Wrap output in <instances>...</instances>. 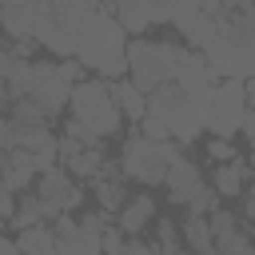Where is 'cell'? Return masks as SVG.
<instances>
[{"label":"cell","mask_w":255,"mask_h":255,"mask_svg":"<svg viewBox=\"0 0 255 255\" xmlns=\"http://www.w3.org/2000/svg\"><path fill=\"white\" fill-rule=\"evenodd\" d=\"M68 108H72V120H68L64 135L80 139L84 147H92V143H100V139H108V135L120 131L124 112H120V104H116V96H112V84L100 80V76H96V80H80V84L72 88Z\"/></svg>","instance_id":"cell-1"},{"label":"cell","mask_w":255,"mask_h":255,"mask_svg":"<svg viewBox=\"0 0 255 255\" xmlns=\"http://www.w3.org/2000/svg\"><path fill=\"white\" fill-rule=\"evenodd\" d=\"M76 60H80V68H92L108 84H116V80L128 76V32L120 28V20L108 8H100L88 20V28L80 32Z\"/></svg>","instance_id":"cell-2"},{"label":"cell","mask_w":255,"mask_h":255,"mask_svg":"<svg viewBox=\"0 0 255 255\" xmlns=\"http://www.w3.org/2000/svg\"><path fill=\"white\" fill-rule=\"evenodd\" d=\"M100 12V0H40L32 16V40L56 56H76L80 32Z\"/></svg>","instance_id":"cell-3"},{"label":"cell","mask_w":255,"mask_h":255,"mask_svg":"<svg viewBox=\"0 0 255 255\" xmlns=\"http://www.w3.org/2000/svg\"><path fill=\"white\" fill-rule=\"evenodd\" d=\"M183 155L175 139H147L143 131H131L120 147V171L124 179H135L143 187H159L167 179V167Z\"/></svg>","instance_id":"cell-4"},{"label":"cell","mask_w":255,"mask_h":255,"mask_svg":"<svg viewBox=\"0 0 255 255\" xmlns=\"http://www.w3.org/2000/svg\"><path fill=\"white\" fill-rule=\"evenodd\" d=\"M183 52L179 44H167V40H143L135 36L128 44V80L139 88V92H155L159 84H171L179 64H183Z\"/></svg>","instance_id":"cell-5"},{"label":"cell","mask_w":255,"mask_h":255,"mask_svg":"<svg viewBox=\"0 0 255 255\" xmlns=\"http://www.w3.org/2000/svg\"><path fill=\"white\" fill-rule=\"evenodd\" d=\"M147 120L163 124L167 135H171L179 147H191V143L203 135V120H199L191 96H187L179 84H159L155 92H147Z\"/></svg>","instance_id":"cell-6"},{"label":"cell","mask_w":255,"mask_h":255,"mask_svg":"<svg viewBox=\"0 0 255 255\" xmlns=\"http://www.w3.org/2000/svg\"><path fill=\"white\" fill-rule=\"evenodd\" d=\"M80 60H64V64H28V76H24V88L20 96L32 100L44 116H56L64 112V104L72 100V88L80 84Z\"/></svg>","instance_id":"cell-7"},{"label":"cell","mask_w":255,"mask_h":255,"mask_svg":"<svg viewBox=\"0 0 255 255\" xmlns=\"http://www.w3.org/2000/svg\"><path fill=\"white\" fill-rule=\"evenodd\" d=\"M247 120V80H219L211 92V108L203 120V131L215 139H235Z\"/></svg>","instance_id":"cell-8"},{"label":"cell","mask_w":255,"mask_h":255,"mask_svg":"<svg viewBox=\"0 0 255 255\" xmlns=\"http://www.w3.org/2000/svg\"><path fill=\"white\" fill-rule=\"evenodd\" d=\"M112 223L108 211L100 215H60L52 219V231H56V247L60 255H104V227Z\"/></svg>","instance_id":"cell-9"},{"label":"cell","mask_w":255,"mask_h":255,"mask_svg":"<svg viewBox=\"0 0 255 255\" xmlns=\"http://www.w3.org/2000/svg\"><path fill=\"white\" fill-rule=\"evenodd\" d=\"M32 195H36L44 219H60V215H68V211H76V207L84 203V187L72 183L68 167H60V163L36 175V191H32Z\"/></svg>","instance_id":"cell-10"},{"label":"cell","mask_w":255,"mask_h":255,"mask_svg":"<svg viewBox=\"0 0 255 255\" xmlns=\"http://www.w3.org/2000/svg\"><path fill=\"white\" fill-rule=\"evenodd\" d=\"M211 239H215V255H255V231L243 227L239 215L231 211H211Z\"/></svg>","instance_id":"cell-11"},{"label":"cell","mask_w":255,"mask_h":255,"mask_svg":"<svg viewBox=\"0 0 255 255\" xmlns=\"http://www.w3.org/2000/svg\"><path fill=\"white\" fill-rule=\"evenodd\" d=\"M96 203H100V211H108V215H120L124 211V203H128V183H124V171H120V163L116 167H100V175H96Z\"/></svg>","instance_id":"cell-12"},{"label":"cell","mask_w":255,"mask_h":255,"mask_svg":"<svg viewBox=\"0 0 255 255\" xmlns=\"http://www.w3.org/2000/svg\"><path fill=\"white\" fill-rule=\"evenodd\" d=\"M104 8H108V12L120 20V28H124V32H131V36H139V32H147V28L155 24L151 0H108Z\"/></svg>","instance_id":"cell-13"},{"label":"cell","mask_w":255,"mask_h":255,"mask_svg":"<svg viewBox=\"0 0 255 255\" xmlns=\"http://www.w3.org/2000/svg\"><path fill=\"white\" fill-rule=\"evenodd\" d=\"M203 183V175H199V167L187 159V155H179L171 167H167V179H163V187H167V199L171 203H187L191 199V191Z\"/></svg>","instance_id":"cell-14"},{"label":"cell","mask_w":255,"mask_h":255,"mask_svg":"<svg viewBox=\"0 0 255 255\" xmlns=\"http://www.w3.org/2000/svg\"><path fill=\"white\" fill-rule=\"evenodd\" d=\"M32 175H40V167H36L32 151H24V147L4 151V159H0V179H4V187L24 191V187H32Z\"/></svg>","instance_id":"cell-15"},{"label":"cell","mask_w":255,"mask_h":255,"mask_svg":"<svg viewBox=\"0 0 255 255\" xmlns=\"http://www.w3.org/2000/svg\"><path fill=\"white\" fill-rule=\"evenodd\" d=\"M151 219H155V199H151V195H131V199L124 203V211L116 215V227H120L124 235H139Z\"/></svg>","instance_id":"cell-16"},{"label":"cell","mask_w":255,"mask_h":255,"mask_svg":"<svg viewBox=\"0 0 255 255\" xmlns=\"http://www.w3.org/2000/svg\"><path fill=\"white\" fill-rule=\"evenodd\" d=\"M112 96H116V104H120V112L131 120V124H139L143 116H147V92H139L128 76L124 80H116L112 84Z\"/></svg>","instance_id":"cell-17"},{"label":"cell","mask_w":255,"mask_h":255,"mask_svg":"<svg viewBox=\"0 0 255 255\" xmlns=\"http://www.w3.org/2000/svg\"><path fill=\"white\" fill-rule=\"evenodd\" d=\"M247 163L243 159H235V163H219L215 167V195H223V199H231V195H243V183H247Z\"/></svg>","instance_id":"cell-18"},{"label":"cell","mask_w":255,"mask_h":255,"mask_svg":"<svg viewBox=\"0 0 255 255\" xmlns=\"http://www.w3.org/2000/svg\"><path fill=\"white\" fill-rule=\"evenodd\" d=\"M64 167H68V175L96 179V175H100V167H104V151H100V143H92V147H76V151L64 159Z\"/></svg>","instance_id":"cell-19"},{"label":"cell","mask_w":255,"mask_h":255,"mask_svg":"<svg viewBox=\"0 0 255 255\" xmlns=\"http://www.w3.org/2000/svg\"><path fill=\"white\" fill-rule=\"evenodd\" d=\"M16 247H20V255H60V247H56V231L52 227H32V231H20L16 235Z\"/></svg>","instance_id":"cell-20"},{"label":"cell","mask_w":255,"mask_h":255,"mask_svg":"<svg viewBox=\"0 0 255 255\" xmlns=\"http://www.w3.org/2000/svg\"><path fill=\"white\" fill-rule=\"evenodd\" d=\"M32 16L36 8H12V4H0V28L20 44V40H32Z\"/></svg>","instance_id":"cell-21"},{"label":"cell","mask_w":255,"mask_h":255,"mask_svg":"<svg viewBox=\"0 0 255 255\" xmlns=\"http://www.w3.org/2000/svg\"><path fill=\"white\" fill-rule=\"evenodd\" d=\"M159 255H191L183 243H179V231H175V223L171 219H159L155 223V243H151Z\"/></svg>","instance_id":"cell-22"},{"label":"cell","mask_w":255,"mask_h":255,"mask_svg":"<svg viewBox=\"0 0 255 255\" xmlns=\"http://www.w3.org/2000/svg\"><path fill=\"white\" fill-rule=\"evenodd\" d=\"M16 231H32V227H40L44 223V215H40V203H36V195H24L20 203H16V215L8 219Z\"/></svg>","instance_id":"cell-23"},{"label":"cell","mask_w":255,"mask_h":255,"mask_svg":"<svg viewBox=\"0 0 255 255\" xmlns=\"http://www.w3.org/2000/svg\"><path fill=\"white\" fill-rule=\"evenodd\" d=\"M215 203H219V195H215V187H207V183H199V187L191 191V199H187L183 207H187V215H211V211H215Z\"/></svg>","instance_id":"cell-24"},{"label":"cell","mask_w":255,"mask_h":255,"mask_svg":"<svg viewBox=\"0 0 255 255\" xmlns=\"http://www.w3.org/2000/svg\"><path fill=\"white\" fill-rule=\"evenodd\" d=\"M207 155L219 159V163H235V159H239V151H235L231 139H211V143H207Z\"/></svg>","instance_id":"cell-25"},{"label":"cell","mask_w":255,"mask_h":255,"mask_svg":"<svg viewBox=\"0 0 255 255\" xmlns=\"http://www.w3.org/2000/svg\"><path fill=\"white\" fill-rule=\"evenodd\" d=\"M124 231L120 227H104V255H124Z\"/></svg>","instance_id":"cell-26"},{"label":"cell","mask_w":255,"mask_h":255,"mask_svg":"<svg viewBox=\"0 0 255 255\" xmlns=\"http://www.w3.org/2000/svg\"><path fill=\"white\" fill-rule=\"evenodd\" d=\"M124 255H159L151 243H143V239H128V247H124Z\"/></svg>","instance_id":"cell-27"},{"label":"cell","mask_w":255,"mask_h":255,"mask_svg":"<svg viewBox=\"0 0 255 255\" xmlns=\"http://www.w3.org/2000/svg\"><path fill=\"white\" fill-rule=\"evenodd\" d=\"M243 215H247V219L255 223V179H251V187L243 191Z\"/></svg>","instance_id":"cell-28"},{"label":"cell","mask_w":255,"mask_h":255,"mask_svg":"<svg viewBox=\"0 0 255 255\" xmlns=\"http://www.w3.org/2000/svg\"><path fill=\"white\" fill-rule=\"evenodd\" d=\"M243 135H247V143H251V151H255V112H247V120H243Z\"/></svg>","instance_id":"cell-29"},{"label":"cell","mask_w":255,"mask_h":255,"mask_svg":"<svg viewBox=\"0 0 255 255\" xmlns=\"http://www.w3.org/2000/svg\"><path fill=\"white\" fill-rule=\"evenodd\" d=\"M0 255H20V247H16V239H0Z\"/></svg>","instance_id":"cell-30"},{"label":"cell","mask_w":255,"mask_h":255,"mask_svg":"<svg viewBox=\"0 0 255 255\" xmlns=\"http://www.w3.org/2000/svg\"><path fill=\"white\" fill-rule=\"evenodd\" d=\"M247 112H255V80H247Z\"/></svg>","instance_id":"cell-31"},{"label":"cell","mask_w":255,"mask_h":255,"mask_svg":"<svg viewBox=\"0 0 255 255\" xmlns=\"http://www.w3.org/2000/svg\"><path fill=\"white\" fill-rule=\"evenodd\" d=\"M0 4H12V8H36L40 0H0Z\"/></svg>","instance_id":"cell-32"},{"label":"cell","mask_w":255,"mask_h":255,"mask_svg":"<svg viewBox=\"0 0 255 255\" xmlns=\"http://www.w3.org/2000/svg\"><path fill=\"white\" fill-rule=\"evenodd\" d=\"M0 227H4V215H0Z\"/></svg>","instance_id":"cell-33"},{"label":"cell","mask_w":255,"mask_h":255,"mask_svg":"<svg viewBox=\"0 0 255 255\" xmlns=\"http://www.w3.org/2000/svg\"><path fill=\"white\" fill-rule=\"evenodd\" d=\"M251 159H255V151H251Z\"/></svg>","instance_id":"cell-34"},{"label":"cell","mask_w":255,"mask_h":255,"mask_svg":"<svg viewBox=\"0 0 255 255\" xmlns=\"http://www.w3.org/2000/svg\"><path fill=\"white\" fill-rule=\"evenodd\" d=\"M0 187H4V179H0Z\"/></svg>","instance_id":"cell-35"},{"label":"cell","mask_w":255,"mask_h":255,"mask_svg":"<svg viewBox=\"0 0 255 255\" xmlns=\"http://www.w3.org/2000/svg\"><path fill=\"white\" fill-rule=\"evenodd\" d=\"M151 4H155V0H151Z\"/></svg>","instance_id":"cell-36"}]
</instances>
